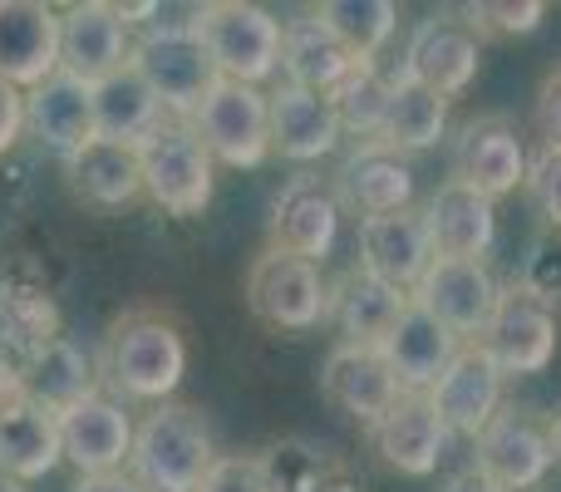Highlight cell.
I'll list each match as a JSON object with an SVG mask.
<instances>
[{"mask_svg":"<svg viewBox=\"0 0 561 492\" xmlns=\"http://www.w3.org/2000/svg\"><path fill=\"white\" fill-rule=\"evenodd\" d=\"M217 464L213 428L193 404H158L134 428V483L144 492H197Z\"/></svg>","mask_w":561,"mask_h":492,"instance_id":"1","label":"cell"},{"mask_svg":"<svg viewBox=\"0 0 561 492\" xmlns=\"http://www.w3.org/2000/svg\"><path fill=\"white\" fill-rule=\"evenodd\" d=\"M104 369L118 394L168 404V394L183 385V369H187L183 330L168 316H158V310H134V316H124L108 330Z\"/></svg>","mask_w":561,"mask_h":492,"instance_id":"2","label":"cell"},{"mask_svg":"<svg viewBox=\"0 0 561 492\" xmlns=\"http://www.w3.org/2000/svg\"><path fill=\"white\" fill-rule=\"evenodd\" d=\"M144 193L173 217H203L213 203V153L187 118H163L138 144Z\"/></svg>","mask_w":561,"mask_h":492,"instance_id":"3","label":"cell"},{"mask_svg":"<svg viewBox=\"0 0 561 492\" xmlns=\"http://www.w3.org/2000/svg\"><path fill=\"white\" fill-rule=\"evenodd\" d=\"M203 49L217 79L262 89L280 69V20L252 0H213L203 20Z\"/></svg>","mask_w":561,"mask_h":492,"instance_id":"4","label":"cell"},{"mask_svg":"<svg viewBox=\"0 0 561 492\" xmlns=\"http://www.w3.org/2000/svg\"><path fill=\"white\" fill-rule=\"evenodd\" d=\"M557 340H561L557 306L537 286L517 281V286L497 290L493 320H488V330L478 335V345L497 359L503 375H542L557 359Z\"/></svg>","mask_w":561,"mask_h":492,"instance_id":"5","label":"cell"},{"mask_svg":"<svg viewBox=\"0 0 561 492\" xmlns=\"http://www.w3.org/2000/svg\"><path fill=\"white\" fill-rule=\"evenodd\" d=\"M187 124L207 144L213 163L256 168L272 153V108H266V94L252 84H237V79H217Z\"/></svg>","mask_w":561,"mask_h":492,"instance_id":"6","label":"cell"},{"mask_svg":"<svg viewBox=\"0 0 561 492\" xmlns=\"http://www.w3.org/2000/svg\"><path fill=\"white\" fill-rule=\"evenodd\" d=\"M247 310L272 330H316L330 310V286L320 266L266 247L247 271Z\"/></svg>","mask_w":561,"mask_h":492,"instance_id":"7","label":"cell"},{"mask_svg":"<svg viewBox=\"0 0 561 492\" xmlns=\"http://www.w3.org/2000/svg\"><path fill=\"white\" fill-rule=\"evenodd\" d=\"M134 30L124 20V5L108 0H79L59 10V69L84 84H104L108 75L128 65Z\"/></svg>","mask_w":561,"mask_h":492,"instance_id":"8","label":"cell"},{"mask_svg":"<svg viewBox=\"0 0 561 492\" xmlns=\"http://www.w3.org/2000/svg\"><path fill=\"white\" fill-rule=\"evenodd\" d=\"M497 290L503 286H497V276L488 271V261L434 256L409 296H414L438 325H448L468 345V340H478L488 330V320H493Z\"/></svg>","mask_w":561,"mask_h":492,"instance_id":"9","label":"cell"},{"mask_svg":"<svg viewBox=\"0 0 561 492\" xmlns=\"http://www.w3.org/2000/svg\"><path fill=\"white\" fill-rule=\"evenodd\" d=\"M128 65L144 75V84L158 94L163 114L193 118L207 89L217 84V69L203 49V35H138Z\"/></svg>","mask_w":561,"mask_h":492,"instance_id":"10","label":"cell"},{"mask_svg":"<svg viewBox=\"0 0 561 492\" xmlns=\"http://www.w3.org/2000/svg\"><path fill=\"white\" fill-rule=\"evenodd\" d=\"M478 444V464L497 488L507 492H527L537 488L547 473H552V438H547V424H537L533 409L503 404L493 414V424L473 438Z\"/></svg>","mask_w":561,"mask_h":492,"instance_id":"11","label":"cell"},{"mask_svg":"<svg viewBox=\"0 0 561 492\" xmlns=\"http://www.w3.org/2000/svg\"><path fill=\"white\" fill-rule=\"evenodd\" d=\"M404 69L419 84L434 89V94L458 99L473 89L478 69H483V35L458 15L419 20V30L409 35V49H404Z\"/></svg>","mask_w":561,"mask_h":492,"instance_id":"12","label":"cell"},{"mask_svg":"<svg viewBox=\"0 0 561 492\" xmlns=\"http://www.w3.org/2000/svg\"><path fill=\"white\" fill-rule=\"evenodd\" d=\"M503 385H507V375L497 369V359L488 355L478 340H468V345H458V355L448 359V369L438 375V385L428 389V399H434L438 419L448 424V434L478 438L493 424L497 409H503Z\"/></svg>","mask_w":561,"mask_h":492,"instance_id":"13","label":"cell"},{"mask_svg":"<svg viewBox=\"0 0 561 492\" xmlns=\"http://www.w3.org/2000/svg\"><path fill=\"white\" fill-rule=\"evenodd\" d=\"M424 217V232L434 256H454V261H483L497 242V203L483 197L478 187L444 178V183L428 193V203L419 207Z\"/></svg>","mask_w":561,"mask_h":492,"instance_id":"14","label":"cell"},{"mask_svg":"<svg viewBox=\"0 0 561 492\" xmlns=\"http://www.w3.org/2000/svg\"><path fill=\"white\" fill-rule=\"evenodd\" d=\"M55 428L59 454L79 468V478L118 473V464H128V454H134V419H128L124 404H114L104 394L69 404L65 414H55Z\"/></svg>","mask_w":561,"mask_h":492,"instance_id":"15","label":"cell"},{"mask_svg":"<svg viewBox=\"0 0 561 492\" xmlns=\"http://www.w3.org/2000/svg\"><path fill=\"white\" fill-rule=\"evenodd\" d=\"M59 69V10L45 0H0V79L20 94Z\"/></svg>","mask_w":561,"mask_h":492,"instance_id":"16","label":"cell"},{"mask_svg":"<svg viewBox=\"0 0 561 492\" xmlns=\"http://www.w3.org/2000/svg\"><path fill=\"white\" fill-rule=\"evenodd\" d=\"M454 178L468 187H478L483 197H507L527 183V148L517 138V128L503 114L468 118L463 134L454 144Z\"/></svg>","mask_w":561,"mask_h":492,"instance_id":"17","label":"cell"},{"mask_svg":"<svg viewBox=\"0 0 561 492\" xmlns=\"http://www.w3.org/2000/svg\"><path fill=\"white\" fill-rule=\"evenodd\" d=\"M359 271L394 290H414L419 276L428 271L434 261V247H428V232H424V217L414 207H399V213H385V217H365L359 222Z\"/></svg>","mask_w":561,"mask_h":492,"instance_id":"18","label":"cell"},{"mask_svg":"<svg viewBox=\"0 0 561 492\" xmlns=\"http://www.w3.org/2000/svg\"><path fill=\"white\" fill-rule=\"evenodd\" d=\"M458 345H463V340L448 325H438V320L409 296L404 316L379 340V355H385L389 375H394V385L404 389V394H428V389L438 385V375L448 369V359L458 355Z\"/></svg>","mask_w":561,"mask_h":492,"instance_id":"19","label":"cell"},{"mask_svg":"<svg viewBox=\"0 0 561 492\" xmlns=\"http://www.w3.org/2000/svg\"><path fill=\"white\" fill-rule=\"evenodd\" d=\"M320 389H325V399L340 414H350L355 424H369V428L404 394L394 385V375H389L379 345H335L325 355V369H320Z\"/></svg>","mask_w":561,"mask_h":492,"instance_id":"20","label":"cell"},{"mask_svg":"<svg viewBox=\"0 0 561 492\" xmlns=\"http://www.w3.org/2000/svg\"><path fill=\"white\" fill-rule=\"evenodd\" d=\"M335 203L359 213V222L399 213L414 203V168L385 144H359L335 173Z\"/></svg>","mask_w":561,"mask_h":492,"instance_id":"21","label":"cell"},{"mask_svg":"<svg viewBox=\"0 0 561 492\" xmlns=\"http://www.w3.org/2000/svg\"><path fill=\"white\" fill-rule=\"evenodd\" d=\"M369 434H375L379 458L404 478H428L448 448V424L438 419L428 394H399V404Z\"/></svg>","mask_w":561,"mask_h":492,"instance_id":"22","label":"cell"},{"mask_svg":"<svg viewBox=\"0 0 561 492\" xmlns=\"http://www.w3.org/2000/svg\"><path fill=\"white\" fill-rule=\"evenodd\" d=\"M25 128L45 148H55L59 158L79 153L84 144L99 138L94 134V84L55 69L45 84H35L25 94Z\"/></svg>","mask_w":561,"mask_h":492,"instance_id":"23","label":"cell"},{"mask_svg":"<svg viewBox=\"0 0 561 492\" xmlns=\"http://www.w3.org/2000/svg\"><path fill=\"white\" fill-rule=\"evenodd\" d=\"M340 237V203L325 183L316 178H296L286 193L276 197L272 213V251H286V256H300L310 266L330 256Z\"/></svg>","mask_w":561,"mask_h":492,"instance_id":"24","label":"cell"},{"mask_svg":"<svg viewBox=\"0 0 561 492\" xmlns=\"http://www.w3.org/2000/svg\"><path fill=\"white\" fill-rule=\"evenodd\" d=\"M266 108H272V153L290 158V163H316L340 148V118L325 94H310V89L280 79L266 94Z\"/></svg>","mask_w":561,"mask_h":492,"instance_id":"25","label":"cell"},{"mask_svg":"<svg viewBox=\"0 0 561 492\" xmlns=\"http://www.w3.org/2000/svg\"><path fill=\"white\" fill-rule=\"evenodd\" d=\"M15 385H20V394H25L30 404H39L45 414H65L69 404L99 394L94 389L99 385L94 359H89L69 335H49L45 345L30 350V359H25V369L15 375Z\"/></svg>","mask_w":561,"mask_h":492,"instance_id":"26","label":"cell"},{"mask_svg":"<svg viewBox=\"0 0 561 492\" xmlns=\"http://www.w3.org/2000/svg\"><path fill=\"white\" fill-rule=\"evenodd\" d=\"M59 464H65V454H59L55 414H45L15 389L0 404V473H10L15 483H35V478L55 473Z\"/></svg>","mask_w":561,"mask_h":492,"instance_id":"27","label":"cell"},{"mask_svg":"<svg viewBox=\"0 0 561 492\" xmlns=\"http://www.w3.org/2000/svg\"><path fill=\"white\" fill-rule=\"evenodd\" d=\"M409 296L385 281L365 276V271H345V276L330 286V310L325 320H335L340 345H379V340L394 330V320L404 316Z\"/></svg>","mask_w":561,"mask_h":492,"instance_id":"28","label":"cell"},{"mask_svg":"<svg viewBox=\"0 0 561 492\" xmlns=\"http://www.w3.org/2000/svg\"><path fill=\"white\" fill-rule=\"evenodd\" d=\"M448 128V99L434 94L428 84H419L404 65L389 75V104H385V124H379V138L375 144L394 148L399 158L409 153H428L438 148Z\"/></svg>","mask_w":561,"mask_h":492,"instance_id":"29","label":"cell"},{"mask_svg":"<svg viewBox=\"0 0 561 492\" xmlns=\"http://www.w3.org/2000/svg\"><path fill=\"white\" fill-rule=\"evenodd\" d=\"M359 59L320 25L316 15H300V20H286L280 25V69H286V84H300L310 94H335L340 84L350 79Z\"/></svg>","mask_w":561,"mask_h":492,"instance_id":"30","label":"cell"},{"mask_svg":"<svg viewBox=\"0 0 561 492\" xmlns=\"http://www.w3.org/2000/svg\"><path fill=\"white\" fill-rule=\"evenodd\" d=\"M158 124H163V104H158V94L144 84V75L134 65H124L104 84H94V134L104 144L138 148Z\"/></svg>","mask_w":561,"mask_h":492,"instance_id":"31","label":"cell"},{"mask_svg":"<svg viewBox=\"0 0 561 492\" xmlns=\"http://www.w3.org/2000/svg\"><path fill=\"white\" fill-rule=\"evenodd\" d=\"M65 173L75 183L79 197L99 207H124L144 193V173H138V148H124V144H84L79 153L65 158Z\"/></svg>","mask_w":561,"mask_h":492,"instance_id":"32","label":"cell"},{"mask_svg":"<svg viewBox=\"0 0 561 492\" xmlns=\"http://www.w3.org/2000/svg\"><path fill=\"white\" fill-rule=\"evenodd\" d=\"M310 15H316L359 65H375L379 49L394 39V25H399L394 0H325V5H316Z\"/></svg>","mask_w":561,"mask_h":492,"instance_id":"33","label":"cell"},{"mask_svg":"<svg viewBox=\"0 0 561 492\" xmlns=\"http://www.w3.org/2000/svg\"><path fill=\"white\" fill-rule=\"evenodd\" d=\"M340 118V134H355L359 144H375L379 124H385V104H389V79L375 65H355L350 79L330 94Z\"/></svg>","mask_w":561,"mask_h":492,"instance_id":"34","label":"cell"},{"mask_svg":"<svg viewBox=\"0 0 561 492\" xmlns=\"http://www.w3.org/2000/svg\"><path fill=\"white\" fill-rule=\"evenodd\" d=\"M463 20L478 30V35H533L547 20V0H478V5H463Z\"/></svg>","mask_w":561,"mask_h":492,"instance_id":"35","label":"cell"},{"mask_svg":"<svg viewBox=\"0 0 561 492\" xmlns=\"http://www.w3.org/2000/svg\"><path fill=\"white\" fill-rule=\"evenodd\" d=\"M527 197H533V207L542 213L547 227H557L561 232V148L542 144L533 158H527Z\"/></svg>","mask_w":561,"mask_h":492,"instance_id":"36","label":"cell"},{"mask_svg":"<svg viewBox=\"0 0 561 492\" xmlns=\"http://www.w3.org/2000/svg\"><path fill=\"white\" fill-rule=\"evenodd\" d=\"M197 492H276V478H272V468H266V458L227 454L207 468Z\"/></svg>","mask_w":561,"mask_h":492,"instance_id":"37","label":"cell"},{"mask_svg":"<svg viewBox=\"0 0 561 492\" xmlns=\"http://www.w3.org/2000/svg\"><path fill=\"white\" fill-rule=\"evenodd\" d=\"M537 124H542V138L552 148H561V69L542 79V89H537Z\"/></svg>","mask_w":561,"mask_h":492,"instance_id":"38","label":"cell"},{"mask_svg":"<svg viewBox=\"0 0 561 492\" xmlns=\"http://www.w3.org/2000/svg\"><path fill=\"white\" fill-rule=\"evenodd\" d=\"M20 134H25V94L0 79V153H5Z\"/></svg>","mask_w":561,"mask_h":492,"instance_id":"39","label":"cell"},{"mask_svg":"<svg viewBox=\"0 0 561 492\" xmlns=\"http://www.w3.org/2000/svg\"><path fill=\"white\" fill-rule=\"evenodd\" d=\"M69 492H144L134 483V473H94V478H79Z\"/></svg>","mask_w":561,"mask_h":492,"instance_id":"40","label":"cell"},{"mask_svg":"<svg viewBox=\"0 0 561 492\" xmlns=\"http://www.w3.org/2000/svg\"><path fill=\"white\" fill-rule=\"evenodd\" d=\"M444 492H507V488H497L493 478L483 473V468H463V473H454V478H448Z\"/></svg>","mask_w":561,"mask_h":492,"instance_id":"41","label":"cell"},{"mask_svg":"<svg viewBox=\"0 0 561 492\" xmlns=\"http://www.w3.org/2000/svg\"><path fill=\"white\" fill-rule=\"evenodd\" d=\"M547 438H552V458H561V409L552 414V424H547Z\"/></svg>","mask_w":561,"mask_h":492,"instance_id":"42","label":"cell"},{"mask_svg":"<svg viewBox=\"0 0 561 492\" xmlns=\"http://www.w3.org/2000/svg\"><path fill=\"white\" fill-rule=\"evenodd\" d=\"M15 389H20V385H15V375H5V365H0V404H5V399L15 394Z\"/></svg>","mask_w":561,"mask_h":492,"instance_id":"43","label":"cell"},{"mask_svg":"<svg viewBox=\"0 0 561 492\" xmlns=\"http://www.w3.org/2000/svg\"><path fill=\"white\" fill-rule=\"evenodd\" d=\"M0 492H25V483H15L10 473H0Z\"/></svg>","mask_w":561,"mask_h":492,"instance_id":"44","label":"cell"}]
</instances>
